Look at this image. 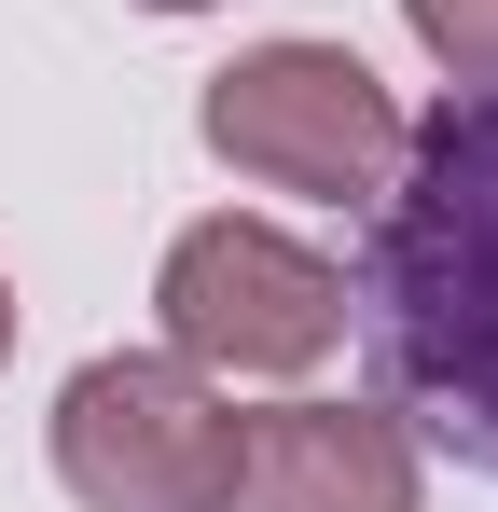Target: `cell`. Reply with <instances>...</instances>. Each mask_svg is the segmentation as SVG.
<instances>
[{
	"label": "cell",
	"instance_id": "1",
	"mask_svg": "<svg viewBox=\"0 0 498 512\" xmlns=\"http://www.w3.org/2000/svg\"><path fill=\"white\" fill-rule=\"evenodd\" d=\"M346 319L388 346L402 416L498 471V84H457L429 125H402Z\"/></svg>",
	"mask_w": 498,
	"mask_h": 512
},
{
	"label": "cell",
	"instance_id": "2",
	"mask_svg": "<svg viewBox=\"0 0 498 512\" xmlns=\"http://www.w3.org/2000/svg\"><path fill=\"white\" fill-rule=\"evenodd\" d=\"M249 416L180 346H97L56 388V485L83 512H236Z\"/></svg>",
	"mask_w": 498,
	"mask_h": 512
},
{
	"label": "cell",
	"instance_id": "3",
	"mask_svg": "<svg viewBox=\"0 0 498 512\" xmlns=\"http://www.w3.org/2000/svg\"><path fill=\"white\" fill-rule=\"evenodd\" d=\"M153 319H166V346H180L194 374H222V388H291V374H319L332 346H346V263L305 250V236L263 222V208H208V222L166 236Z\"/></svg>",
	"mask_w": 498,
	"mask_h": 512
},
{
	"label": "cell",
	"instance_id": "4",
	"mask_svg": "<svg viewBox=\"0 0 498 512\" xmlns=\"http://www.w3.org/2000/svg\"><path fill=\"white\" fill-rule=\"evenodd\" d=\"M194 139L236 180H263V194L374 208L388 167H402V97L374 84V56H346V42H249L236 70H208Z\"/></svg>",
	"mask_w": 498,
	"mask_h": 512
},
{
	"label": "cell",
	"instance_id": "5",
	"mask_svg": "<svg viewBox=\"0 0 498 512\" xmlns=\"http://www.w3.org/2000/svg\"><path fill=\"white\" fill-rule=\"evenodd\" d=\"M236 512H429L402 402H263L236 457Z\"/></svg>",
	"mask_w": 498,
	"mask_h": 512
},
{
	"label": "cell",
	"instance_id": "6",
	"mask_svg": "<svg viewBox=\"0 0 498 512\" xmlns=\"http://www.w3.org/2000/svg\"><path fill=\"white\" fill-rule=\"evenodd\" d=\"M402 28L429 42L443 84H498V0H402Z\"/></svg>",
	"mask_w": 498,
	"mask_h": 512
},
{
	"label": "cell",
	"instance_id": "7",
	"mask_svg": "<svg viewBox=\"0 0 498 512\" xmlns=\"http://www.w3.org/2000/svg\"><path fill=\"white\" fill-rule=\"evenodd\" d=\"M139 14H222V0H139Z\"/></svg>",
	"mask_w": 498,
	"mask_h": 512
},
{
	"label": "cell",
	"instance_id": "8",
	"mask_svg": "<svg viewBox=\"0 0 498 512\" xmlns=\"http://www.w3.org/2000/svg\"><path fill=\"white\" fill-rule=\"evenodd\" d=\"M0 360H14V277H0Z\"/></svg>",
	"mask_w": 498,
	"mask_h": 512
}]
</instances>
